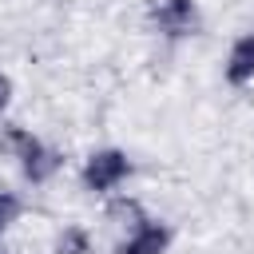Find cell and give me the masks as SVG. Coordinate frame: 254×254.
Masks as SVG:
<instances>
[{"label":"cell","mask_w":254,"mask_h":254,"mask_svg":"<svg viewBox=\"0 0 254 254\" xmlns=\"http://www.w3.org/2000/svg\"><path fill=\"white\" fill-rule=\"evenodd\" d=\"M222 75L230 87H246L254 83V32H242L230 52H226V64H222Z\"/></svg>","instance_id":"obj_5"},{"label":"cell","mask_w":254,"mask_h":254,"mask_svg":"<svg viewBox=\"0 0 254 254\" xmlns=\"http://www.w3.org/2000/svg\"><path fill=\"white\" fill-rule=\"evenodd\" d=\"M151 20L163 36L183 40V36H194V28H198V4L194 0H159L151 8Z\"/></svg>","instance_id":"obj_4"},{"label":"cell","mask_w":254,"mask_h":254,"mask_svg":"<svg viewBox=\"0 0 254 254\" xmlns=\"http://www.w3.org/2000/svg\"><path fill=\"white\" fill-rule=\"evenodd\" d=\"M8 143H12L20 167H24V175H28L32 183H48V179L60 171V151H52V147H48L44 139H36L32 131L12 127V131H8Z\"/></svg>","instance_id":"obj_2"},{"label":"cell","mask_w":254,"mask_h":254,"mask_svg":"<svg viewBox=\"0 0 254 254\" xmlns=\"http://www.w3.org/2000/svg\"><path fill=\"white\" fill-rule=\"evenodd\" d=\"M131 175V159L127 151L119 147H103V151H91L87 163H83V187L91 194H115Z\"/></svg>","instance_id":"obj_1"},{"label":"cell","mask_w":254,"mask_h":254,"mask_svg":"<svg viewBox=\"0 0 254 254\" xmlns=\"http://www.w3.org/2000/svg\"><path fill=\"white\" fill-rule=\"evenodd\" d=\"M171 226L167 222H159V218H151V214H139L131 226H127V234H123V242H119V254H167V246H171Z\"/></svg>","instance_id":"obj_3"},{"label":"cell","mask_w":254,"mask_h":254,"mask_svg":"<svg viewBox=\"0 0 254 254\" xmlns=\"http://www.w3.org/2000/svg\"><path fill=\"white\" fill-rule=\"evenodd\" d=\"M12 214H16V198L12 194H0V230L12 222Z\"/></svg>","instance_id":"obj_6"},{"label":"cell","mask_w":254,"mask_h":254,"mask_svg":"<svg viewBox=\"0 0 254 254\" xmlns=\"http://www.w3.org/2000/svg\"><path fill=\"white\" fill-rule=\"evenodd\" d=\"M8 103H12V79H8V71H0V115L8 111Z\"/></svg>","instance_id":"obj_7"}]
</instances>
